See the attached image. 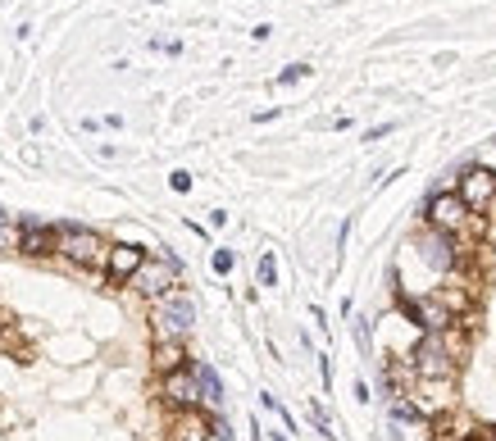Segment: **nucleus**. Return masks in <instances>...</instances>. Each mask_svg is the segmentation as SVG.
<instances>
[{
    "mask_svg": "<svg viewBox=\"0 0 496 441\" xmlns=\"http://www.w3.org/2000/svg\"><path fill=\"white\" fill-rule=\"evenodd\" d=\"M483 219L487 214H474L465 205L460 191H437L428 200V228H437L451 242H469V237H483Z\"/></svg>",
    "mask_w": 496,
    "mask_h": 441,
    "instance_id": "f257e3e1",
    "label": "nucleus"
},
{
    "mask_svg": "<svg viewBox=\"0 0 496 441\" xmlns=\"http://www.w3.org/2000/svg\"><path fill=\"white\" fill-rule=\"evenodd\" d=\"M55 255L68 260L73 269L96 273V269L109 264V242L92 228H55Z\"/></svg>",
    "mask_w": 496,
    "mask_h": 441,
    "instance_id": "f03ea898",
    "label": "nucleus"
},
{
    "mask_svg": "<svg viewBox=\"0 0 496 441\" xmlns=\"http://www.w3.org/2000/svg\"><path fill=\"white\" fill-rule=\"evenodd\" d=\"M455 369H460V355L451 350L446 333H424V341H419L414 355H410V373L419 382H451Z\"/></svg>",
    "mask_w": 496,
    "mask_h": 441,
    "instance_id": "7ed1b4c3",
    "label": "nucleus"
},
{
    "mask_svg": "<svg viewBox=\"0 0 496 441\" xmlns=\"http://www.w3.org/2000/svg\"><path fill=\"white\" fill-rule=\"evenodd\" d=\"M132 287H137L146 301H160V296H169V292L182 287V264H178L173 255H146V264H141L137 277H132Z\"/></svg>",
    "mask_w": 496,
    "mask_h": 441,
    "instance_id": "20e7f679",
    "label": "nucleus"
},
{
    "mask_svg": "<svg viewBox=\"0 0 496 441\" xmlns=\"http://www.w3.org/2000/svg\"><path fill=\"white\" fill-rule=\"evenodd\" d=\"M196 324V305L182 287L156 301V337H187Z\"/></svg>",
    "mask_w": 496,
    "mask_h": 441,
    "instance_id": "39448f33",
    "label": "nucleus"
},
{
    "mask_svg": "<svg viewBox=\"0 0 496 441\" xmlns=\"http://www.w3.org/2000/svg\"><path fill=\"white\" fill-rule=\"evenodd\" d=\"M465 196V205L474 214H487L496 205V169H465L460 173V187H455Z\"/></svg>",
    "mask_w": 496,
    "mask_h": 441,
    "instance_id": "423d86ee",
    "label": "nucleus"
},
{
    "mask_svg": "<svg viewBox=\"0 0 496 441\" xmlns=\"http://www.w3.org/2000/svg\"><path fill=\"white\" fill-rule=\"evenodd\" d=\"M160 396L169 400L173 410H192V405H201V378H196V369H178V373H164L160 378Z\"/></svg>",
    "mask_w": 496,
    "mask_h": 441,
    "instance_id": "0eeeda50",
    "label": "nucleus"
},
{
    "mask_svg": "<svg viewBox=\"0 0 496 441\" xmlns=\"http://www.w3.org/2000/svg\"><path fill=\"white\" fill-rule=\"evenodd\" d=\"M141 264H146V251H141L137 242H119V246H109V264H105V277H109V287H119V283H132Z\"/></svg>",
    "mask_w": 496,
    "mask_h": 441,
    "instance_id": "6e6552de",
    "label": "nucleus"
},
{
    "mask_svg": "<svg viewBox=\"0 0 496 441\" xmlns=\"http://www.w3.org/2000/svg\"><path fill=\"white\" fill-rule=\"evenodd\" d=\"M405 309H410V314L419 318V328H424V333H446L451 324H460V318H455V314H451V309H446V305H442L437 296H424V301H410Z\"/></svg>",
    "mask_w": 496,
    "mask_h": 441,
    "instance_id": "1a4fd4ad",
    "label": "nucleus"
},
{
    "mask_svg": "<svg viewBox=\"0 0 496 441\" xmlns=\"http://www.w3.org/2000/svg\"><path fill=\"white\" fill-rule=\"evenodd\" d=\"M150 365H156V373H178L187 369V341L182 337H156V350H150Z\"/></svg>",
    "mask_w": 496,
    "mask_h": 441,
    "instance_id": "9d476101",
    "label": "nucleus"
},
{
    "mask_svg": "<svg viewBox=\"0 0 496 441\" xmlns=\"http://www.w3.org/2000/svg\"><path fill=\"white\" fill-rule=\"evenodd\" d=\"M205 437H219V428L192 405V410H178L173 419V441H205Z\"/></svg>",
    "mask_w": 496,
    "mask_h": 441,
    "instance_id": "9b49d317",
    "label": "nucleus"
},
{
    "mask_svg": "<svg viewBox=\"0 0 496 441\" xmlns=\"http://www.w3.org/2000/svg\"><path fill=\"white\" fill-rule=\"evenodd\" d=\"M433 296H437L455 318H465V314H469V305H474V292H469V283H460V277H446V283H442Z\"/></svg>",
    "mask_w": 496,
    "mask_h": 441,
    "instance_id": "f8f14e48",
    "label": "nucleus"
},
{
    "mask_svg": "<svg viewBox=\"0 0 496 441\" xmlns=\"http://www.w3.org/2000/svg\"><path fill=\"white\" fill-rule=\"evenodd\" d=\"M474 432H478V423L469 414H437L433 419V441H465Z\"/></svg>",
    "mask_w": 496,
    "mask_h": 441,
    "instance_id": "ddd939ff",
    "label": "nucleus"
},
{
    "mask_svg": "<svg viewBox=\"0 0 496 441\" xmlns=\"http://www.w3.org/2000/svg\"><path fill=\"white\" fill-rule=\"evenodd\" d=\"M23 255H55V232L42 223H23Z\"/></svg>",
    "mask_w": 496,
    "mask_h": 441,
    "instance_id": "4468645a",
    "label": "nucleus"
},
{
    "mask_svg": "<svg viewBox=\"0 0 496 441\" xmlns=\"http://www.w3.org/2000/svg\"><path fill=\"white\" fill-rule=\"evenodd\" d=\"M196 369V378H201V396H205V405H223V382H219V373L210 369V365H192Z\"/></svg>",
    "mask_w": 496,
    "mask_h": 441,
    "instance_id": "2eb2a0df",
    "label": "nucleus"
},
{
    "mask_svg": "<svg viewBox=\"0 0 496 441\" xmlns=\"http://www.w3.org/2000/svg\"><path fill=\"white\" fill-rule=\"evenodd\" d=\"M19 246H23V228L0 210V251H19Z\"/></svg>",
    "mask_w": 496,
    "mask_h": 441,
    "instance_id": "dca6fc26",
    "label": "nucleus"
},
{
    "mask_svg": "<svg viewBox=\"0 0 496 441\" xmlns=\"http://www.w3.org/2000/svg\"><path fill=\"white\" fill-rule=\"evenodd\" d=\"M278 283V260H274V251H264L260 255V287H274Z\"/></svg>",
    "mask_w": 496,
    "mask_h": 441,
    "instance_id": "f3484780",
    "label": "nucleus"
},
{
    "mask_svg": "<svg viewBox=\"0 0 496 441\" xmlns=\"http://www.w3.org/2000/svg\"><path fill=\"white\" fill-rule=\"evenodd\" d=\"M300 77H310V64H287L278 73V87H292V83H300Z\"/></svg>",
    "mask_w": 496,
    "mask_h": 441,
    "instance_id": "a211bd4d",
    "label": "nucleus"
},
{
    "mask_svg": "<svg viewBox=\"0 0 496 441\" xmlns=\"http://www.w3.org/2000/svg\"><path fill=\"white\" fill-rule=\"evenodd\" d=\"M169 187H173V191H192V173H187V169H173V173H169Z\"/></svg>",
    "mask_w": 496,
    "mask_h": 441,
    "instance_id": "6ab92c4d",
    "label": "nucleus"
},
{
    "mask_svg": "<svg viewBox=\"0 0 496 441\" xmlns=\"http://www.w3.org/2000/svg\"><path fill=\"white\" fill-rule=\"evenodd\" d=\"M214 273H233V251H214Z\"/></svg>",
    "mask_w": 496,
    "mask_h": 441,
    "instance_id": "aec40b11",
    "label": "nucleus"
},
{
    "mask_svg": "<svg viewBox=\"0 0 496 441\" xmlns=\"http://www.w3.org/2000/svg\"><path fill=\"white\" fill-rule=\"evenodd\" d=\"M392 128H396V124H378V128H369V132H364V141H378V137H388Z\"/></svg>",
    "mask_w": 496,
    "mask_h": 441,
    "instance_id": "412c9836",
    "label": "nucleus"
},
{
    "mask_svg": "<svg viewBox=\"0 0 496 441\" xmlns=\"http://www.w3.org/2000/svg\"><path fill=\"white\" fill-rule=\"evenodd\" d=\"M465 441H496V432H487V428H478L474 437H465Z\"/></svg>",
    "mask_w": 496,
    "mask_h": 441,
    "instance_id": "4be33fe9",
    "label": "nucleus"
},
{
    "mask_svg": "<svg viewBox=\"0 0 496 441\" xmlns=\"http://www.w3.org/2000/svg\"><path fill=\"white\" fill-rule=\"evenodd\" d=\"M487 214H492V219H496V205H492V210H487Z\"/></svg>",
    "mask_w": 496,
    "mask_h": 441,
    "instance_id": "5701e85b",
    "label": "nucleus"
}]
</instances>
